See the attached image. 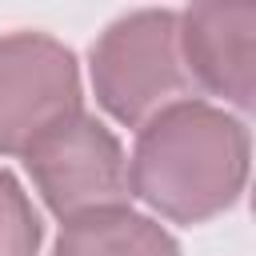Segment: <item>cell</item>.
<instances>
[{"label":"cell","mask_w":256,"mask_h":256,"mask_svg":"<svg viewBox=\"0 0 256 256\" xmlns=\"http://www.w3.org/2000/svg\"><path fill=\"white\" fill-rule=\"evenodd\" d=\"M248 180V132L204 100L156 112L132 148L128 188L160 216L200 224L224 212Z\"/></svg>","instance_id":"obj_1"},{"label":"cell","mask_w":256,"mask_h":256,"mask_svg":"<svg viewBox=\"0 0 256 256\" xmlns=\"http://www.w3.org/2000/svg\"><path fill=\"white\" fill-rule=\"evenodd\" d=\"M96 100L124 124H148L156 112L188 100L192 80L180 56L172 12H132L116 20L92 48Z\"/></svg>","instance_id":"obj_2"},{"label":"cell","mask_w":256,"mask_h":256,"mask_svg":"<svg viewBox=\"0 0 256 256\" xmlns=\"http://www.w3.org/2000/svg\"><path fill=\"white\" fill-rule=\"evenodd\" d=\"M24 164L48 208L64 220L104 208H124L128 200L124 152L116 136L84 112H72L52 132H44L24 152Z\"/></svg>","instance_id":"obj_3"},{"label":"cell","mask_w":256,"mask_h":256,"mask_svg":"<svg viewBox=\"0 0 256 256\" xmlns=\"http://www.w3.org/2000/svg\"><path fill=\"white\" fill-rule=\"evenodd\" d=\"M80 112L72 52L40 32L0 40V152H28L44 132Z\"/></svg>","instance_id":"obj_4"},{"label":"cell","mask_w":256,"mask_h":256,"mask_svg":"<svg viewBox=\"0 0 256 256\" xmlns=\"http://www.w3.org/2000/svg\"><path fill=\"white\" fill-rule=\"evenodd\" d=\"M180 56L192 88L252 108L256 92V4H192L176 16Z\"/></svg>","instance_id":"obj_5"},{"label":"cell","mask_w":256,"mask_h":256,"mask_svg":"<svg viewBox=\"0 0 256 256\" xmlns=\"http://www.w3.org/2000/svg\"><path fill=\"white\" fill-rule=\"evenodd\" d=\"M52 256H180V248L148 216L128 208H104L64 220Z\"/></svg>","instance_id":"obj_6"},{"label":"cell","mask_w":256,"mask_h":256,"mask_svg":"<svg viewBox=\"0 0 256 256\" xmlns=\"http://www.w3.org/2000/svg\"><path fill=\"white\" fill-rule=\"evenodd\" d=\"M40 216L32 212L20 184L0 168V256H36Z\"/></svg>","instance_id":"obj_7"}]
</instances>
